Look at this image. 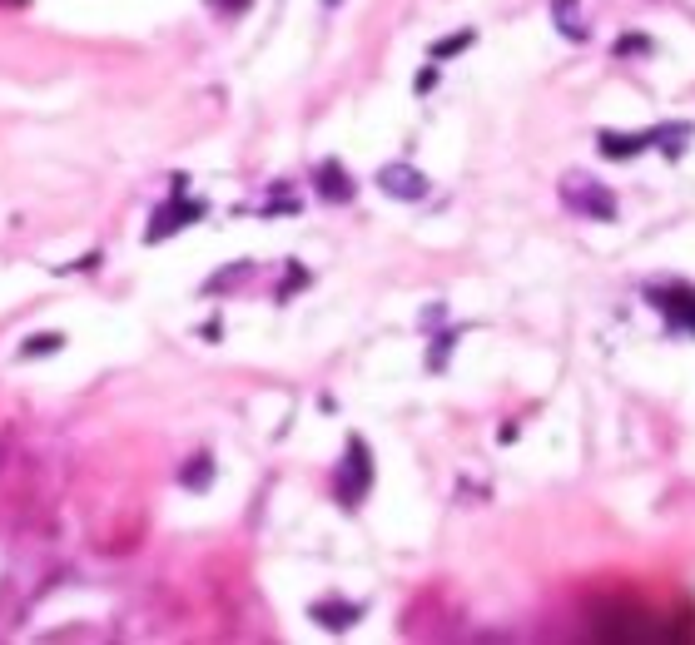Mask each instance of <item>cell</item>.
I'll list each match as a JSON object with an SVG mask.
<instances>
[{"mask_svg":"<svg viewBox=\"0 0 695 645\" xmlns=\"http://www.w3.org/2000/svg\"><path fill=\"white\" fill-rule=\"evenodd\" d=\"M552 25L561 30V40H571V45L591 40V25L581 15V0H552Z\"/></svg>","mask_w":695,"mask_h":645,"instance_id":"8","label":"cell"},{"mask_svg":"<svg viewBox=\"0 0 695 645\" xmlns=\"http://www.w3.org/2000/svg\"><path fill=\"white\" fill-rule=\"evenodd\" d=\"M517 432H522V427H517V422H507V427H502V432H497V442H502V447H507V442H517Z\"/></svg>","mask_w":695,"mask_h":645,"instance_id":"19","label":"cell"},{"mask_svg":"<svg viewBox=\"0 0 695 645\" xmlns=\"http://www.w3.org/2000/svg\"><path fill=\"white\" fill-rule=\"evenodd\" d=\"M308 616H313L323 631H333V636H338V631H348V626H358V621H363V606H348V601H313V606H308Z\"/></svg>","mask_w":695,"mask_h":645,"instance_id":"7","label":"cell"},{"mask_svg":"<svg viewBox=\"0 0 695 645\" xmlns=\"http://www.w3.org/2000/svg\"><path fill=\"white\" fill-rule=\"evenodd\" d=\"M199 219H204V204L199 199H184V179H174V199L149 214L144 244H159V239H169V234H179L184 224H199Z\"/></svg>","mask_w":695,"mask_h":645,"instance_id":"2","label":"cell"},{"mask_svg":"<svg viewBox=\"0 0 695 645\" xmlns=\"http://www.w3.org/2000/svg\"><path fill=\"white\" fill-rule=\"evenodd\" d=\"M328 5H338V0H328Z\"/></svg>","mask_w":695,"mask_h":645,"instance_id":"20","label":"cell"},{"mask_svg":"<svg viewBox=\"0 0 695 645\" xmlns=\"http://www.w3.org/2000/svg\"><path fill=\"white\" fill-rule=\"evenodd\" d=\"M373 487V457H368V442L363 437H348V457H343V472H338V502L343 507H358Z\"/></svg>","mask_w":695,"mask_h":645,"instance_id":"3","label":"cell"},{"mask_svg":"<svg viewBox=\"0 0 695 645\" xmlns=\"http://www.w3.org/2000/svg\"><path fill=\"white\" fill-rule=\"evenodd\" d=\"M611 50H616L621 60H626V55H646V50H651V35H621Z\"/></svg>","mask_w":695,"mask_h":645,"instance_id":"15","label":"cell"},{"mask_svg":"<svg viewBox=\"0 0 695 645\" xmlns=\"http://www.w3.org/2000/svg\"><path fill=\"white\" fill-rule=\"evenodd\" d=\"M214 5H219V10H224V15H244V10H249V5H254V0H214Z\"/></svg>","mask_w":695,"mask_h":645,"instance_id":"18","label":"cell"},{"mask_svg":"<svg viewBox=\"0 0 695 645\" xmlns=\"http://www.w3.org/2000/svg\"><path fill=\"white\" fill-rule=\"evenodd\" d=\"M695 134L691 120H676V125H656V129H646V144H656L666 159H681L686 154V139Z\"/></svg>","mask_w":695,"mask_h":645,"instance_id":"9","label":"cell"},{"mask_svg":"<svg viewBox=\"0 0 695 645\" xmlns=\"http://www.w3.org/2000/svg\"><path fill=\"white\" fill-rule=\"evenodd\" d=\"M249 278V263H234V268H224L219 278H209V293H219V288H229V283H244Z\"/></svg>","mask_w":695,"mask_h":645,"instance_id":"16","label":"cell"},{"mask_svg":"<svg viewBox=\"0 0 695 645\" xmlns=\"http://www.w3.org/2000/svg\"><path fill=\"white\" fill-rule=\"evenodd\" d=\"M452 343H457V333H442V338H437V348H427V368H432V373H442V368H447Z\"/></svg>","mask_w":695,"mask_h":645,"instance_id":"14","label":"cell"},{"mask_svg":"<svg viewBox=\"0 0 695 645\" xmlns=\"http://www.w3.org/2000/svg\"><path fill=\"white\" fill-rule=\"evenodd\" d=\"M472 45H477V30H472V25H462L457 35H442V40H437V45L427 50V60H432V65H442V60H452V55L472 50Z\"/></svg>","mask_w":695,"mask_h":645,"instance_id":"11","label":"cell"},{"mask_svg":"<svg viewBox=\"0 0 695 645\" xmlns=\"http://www.w3.org/2000/svg\"><path fill=\"white\" fill-rule=\"evenodd\" d=\"M651 308H661L671 318V328L695 333V283H666V288H646Z\"/></svg>","mask_w":695,"mask_h":645,"instance_id":"4","label":"cell"},{"mask_svg":"<svg viewBox=\"0 0 695 645\" xmlns=\"http://www.w3.org/2000/svg\"><path fill=\"white\" fill-rule=\"evenodd\" d=\"M179 482H184V487H194V492H204V487L214 482V462H209V457L199 452V457H194V462H189V467L179 472Z\"/></svg>","mask_w":695,"mask_h":645,"instance_id":"12","label":"cell"},{"mask_svg":"<svg viewBox=\"0 0 695 645\" xmlns=\"http://www.w3.org/2000/svg\"><path fill=\"white\" fill-rule=\"evenodd\" d=\"M561 204H566L576 219H591V224H616V214H621L616 194H611L596 174H581V169H571V174L561 179Z\"/></svg>","mask_w":695,"mask_h":645,"instance_id":"1","label":"cell"},{"mask_svg":"<svg viewBox=\"0 0 695 645\" xmlns=\"http://www.w3.org/2000/svg\"><path fill=\"white\" fill-rule=\"evenodd\" d=\"M437 80H442V70H437V65H432V60H427V65H422V70H417L413 90H417V95H427V90H437Z\"/></svg>","mask_w":695,"mask_h":645,"instance_id":"17","label":"cell"},{"mask_svg":"<svg viewBox=\"0 0 695 645\" xmlns=\"http://www.w3.org/2000/svg\"><path fill=\"white\" fill-rule=\"evenodd\" d=\"M60 348H65V338H60V333H40V338H25L20 358H50V353H60Z\"/></svg>","mask_w":695,"mask_h":645,"instance_id":"13","label":"cell"},{"mask_svg":"<svg viewBox=\"0 0 695 645\" xmlns=\"http://www.w3.org/2000/svg\"><path fill=\"white\" fill-rule=\"evenodd\" d=\"M313 189H318V199H328V204H348V199L358 194V184L343 174L338 159H323V164L313 169Z\"/></svg>","mask_w":695,"mask_h":645,"instance_id":"6","label":"cell"},{"mask_svg":"<svg viewBox=\"0 0 695 645\" xmlns=\"http://www.w3.org/2000/svg\"><path fill=\"white\" fill-rule=\"evenodd\" d=\"M596 149H601L606 159H616V164H621V159H636V154L646 149V134H621V129H601V134H596Z\"/></svg>","mask_w":695,"mask_h":645,"instance_id":"10","label":"cell"},{"mask_svg":"<svg viewBox=\"0 0 695 645\" xmlns=\"http://www.w3.org/2000/svg\"><path fill=\"white\" fill-rule=\"evenodd\" d=\"M378 189H383L388 199L417 204V199H427L432 179H427V174H422L417 164H383V169H378Z\"/></svg>","mask_w":695,"mask_h":645,"instance_id":"5","label":"cell"}]
</instances>
